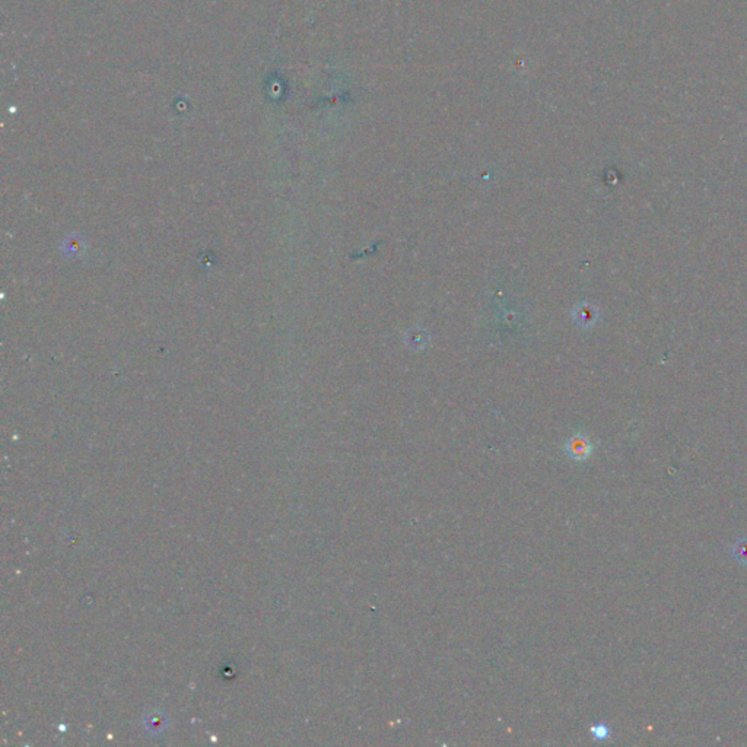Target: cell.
Here are the masks:
<instances>
[{
    "label": "cell",
    "mask_w": 747,
    "mask_h": 747,
    "mask_svg": "<svg viewBox=\"0 0 747 747\" xmlns=\"http://www.w3.org/2000/svg\"><path fill=\"white\" fill-rule=\"evenodd\" d=\"M594 444L588 435L583 432L574 434L565 444V453L574 462H585L594 453Z\"/></svg>",
    "instance_id": "cell-1"
},
{
    "label": "cell",
    "mask_w": 747,
    "mask_h": 747,
    "mask_svg": "<svg viewBox=\"0 0 747 747\" xmlns=\"http://www.w3.org/2000/svg\"><path fill=\"white\" fill-rule=\"evenodd\" d=\"M574 314H575L576 323L579 326H583V327H591V326L596 324L597 320H599V310L594 306H591V304H587V302L581 304V306H578Z\"/></svg>",
    "instance_id": "cell-2"
},
{
    "label": "cell",
    "mask_w": 747,
    "mask_h": 747,
    "mask_svg": "<svg viewBox=\"0 0 747 747\" xmlns=\"http://www.w3.org/2000/svg\"><path fill=\"white\" fill-rule=\"evenodd\" d=\"M731 555L741 565H747V539H740L731 546Z\"/></svg>",
    "instance_id": "cell-3"
},
{
    "label": "cell",
    "mask_w": 747,
    "mask_h": 747,
    "mask_svg": "<svg viewBox=\"0 0 747 747\" xmlns=\"http://www.w3.org/2000/svg\"><path fill=\"white\" fill-rule=\"evenodd\" d=\"M591 733L597 740H604V739H607L608 736H611V730H608L604 724H599V725L591 728Z\"/></svg>",
    "instance_id": "cell-4"
}]
</instances>
